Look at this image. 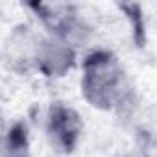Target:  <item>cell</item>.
<instances>
[{"instance_id": "cell-1", "label": "cell", "mask_w": 157, "mask_h": 157, "mask_svg": "<svg viewBox=\"0 0 157 157\" xmlns=\"http://www.w3.org/2000/svg\"><path fill=\"white\" fill-rule=\"evenodd\" d=\"M82 96L100 111H120L131 104V85L120 57L105 48L89 52L82 61Z\"/></svg>"}, {"instance_id": "cell-2", "label": "cell", "mask_w": 157, "mask_h": 157, "mask_svg": "<svg viewBox=\"0 0 157 157\" xmlns=\"http://www.w3.org/2000/svg\"><path fill=\"white\" fill-rule=\"evenodd\" d=\"M83 135V120L74 107L54 102L46 113V137L59 153H72Z\"/></svg>"}, {"instance_id": "cell-3", "label": "cell", "mask_w": 157, "mask_h": 157, "mask_svg": "<svg viewBox=\"0 0 157 157\" xmlns=\"http://www.w3.org/2000/svg\"><path fill=\"white\" fill-rule=\"evenodd\" d=\"M41 35L28 24H17L2 44V59L17 74H28L35 70V59Z\"/></svg>"}, {"instance_id": "cell-4", "label": "cell", "mask_w": 157, "mask_h": 157, "mask_svg": "<svg viewBox=\"0 0 157 157\" xmlns=\"http://www.w3.org/2000/svg\"><path fill=\"white\" fill-rule=\"evenodd\" d=\"M78 54L80 52L74 46H70L67 41L48 33L41 37L35 70L46 78H63L76 67Z\"/></svg>"}, {"instance_id": "cell-5", "label": "cell", "mask_w": 157, "mask_h": 157, "mask_svg": "<svg viewBox=\"0 0 157 157\" xmlns=\"http://www.w3.org/2000/svg\"><path fill=\"white\" fill-rule=\"evenodd\" d=\"M0 157H30V135L22 120L13 122L0 135Z\"/></svg>"}, {"instance_id": "cell-6", "label": "cell", "mask_w": 157, "mask_h": 157, "mask_svg": "<svg viewBox=\"0 0 157 157\" xmlns=\"http://www.w3.org/2000/svg\"><path fill=\"white\" fill-rule=\"evenodd\" d=\"M6 128H8V124H6V120H4V113H2V109H0V135L6 131Z\"/></svg>"}]
</instances>
